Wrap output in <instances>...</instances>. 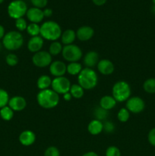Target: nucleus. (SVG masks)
I'll return each mask as SVG.
<instances>
[{"label":"nucleus","mask_w":155,"mask_h":156,"mask_svg":"<svg viewBox=\"0 0 155 156\" xmlns=\"http://www.w3.org/2000/svg\"><path fill=\"white\" fill-rule=\"evenodd\" d=\"M37 103L44 109H52L59 105V94L53 89L41 90L36 95Z\"/></svg>","instance_id":"nucleus-1"},{"label":"nucleus","mask_w":155,"mask_h":156,"mask_svg":"<svg viewBox=\"0 0 155 156\" xmlns=\"http://www.w3.org/2000/svg\"><path fill=\"white\" fill-rule=\"evenodd\" d=\"M62 35L61 27L53 21H47L40 26V36L43 39L50 41H56Z\"/></svg>","instance_id":"nucleus-2"},{"label":"nucleus","mask_w":155,"mask_h":156,"mask_svg":"<svg viewBox=\"0 0 155 156\" xmlns=\"http://www.w3.org/2000/svg\"><path fill=\"white\" fill-rule=\"evenodd\" d=\"M78 82L84 90H91L97 85L98 78L93 69L84 68L78 76Z\"/></svg>","instance_id":"nucleus-3"},{"label":"nucleus","mask_w":155,"mask_h":156,"mask_svg":"<svg viewBox=\"0 0 155 156\" xmlns=\"http://www.w3.org/2000/svg\"><path fill=\"white\" fill-rule=\"evenodd\" d=\"M2 43L6 50L14 51L19 50L22 47L24 44V37L19 31L12 30L5 34Z\"/></svg>","instance_id":"nucleus-4"},{"label":"nucleus","mask_w":155,"mask_h":156,"mask_svg":"<svg viewBox=\"0 0 155 156\" xmlns=\"http://www.w3.org/2000/svg\"><path fill=\"white\" fill-rule=\"evenodd\" d=\"M131 94L130 85L125 81H119L112 87V96L117 102L126 101L131 97Z\"/></svg>","instance_id":"nucleus-5"},{"label":"nucleus","mask_w":155,"mask_h":156,"mask_svg":"<svg viewBox=\"0 0 155 156\" xmlns=\"http://www.w3.org/2000/svg\"><path fill=\"white\" fill-rule=\"evenodd\" d=\"M27 12V7L26 3L21 0L12 1L8 6V14L14 19L23 18Z\"/></svg>","instance_id":"nucleus-6"},{"label":"nucleus","mask_w":155,"mask_h":156,"mask_svg":"<svg viewBox=\"0 0 155 156\" xmlns=\"http://www.w3.org/2000/svg\"><path fill=\"white\" fill-rule=\"evenodd\" d=\"M62 56L69 62H78L82 57V50L75 44H70L63 47L62 51Z\"/></svg>","instance_id":"nucleus-7"},{"label":"nucleus","mask_w":155,"mask_h":156,"mask_svg":"<svg viewBox=\"0 0 155 156\" xmlns=\"http://www.w3.org/2000/svg\"><path fill=\"white\" fill-rule=\"evenodd\" d=\"M71 85V82L67 78L61 76L53 79L51 87L53 91H56L58 94H64L69 92Z\"/></svg>","instance_id":"nucleus-8"},{"label":"nucleus","mask_w":155,"mask_h":156,"mask_svg":"<svg viewBox=\"0 0 155 156\" xmlns=\"http://www.w3.org/2000/svg\"><path fill=\"white\" fill-rule=\"evenodd\" d=\"M32 62L38 68H45L52 63V56L49 52L40 50L33 54Z\"/></svg>","instance_id":"nucleus-9"},{"label":"nucleus","mask_w":155,"mask_h":156,"mask_svg":"<svg viewBox=\"0 0 155 156\" xmlns=\"http://www.w3.org/2000/svg\"><path fill=\"white\" fill-rule=\"evenodd\" d=\"M145 108V103L141 98L138 96L130 97L126 101V109L133 114L142 112Z\"/></svg>","instance_id":"nucleus-10"},{"label":"nucleus","mask_w":155,"mask_h":156,"mask_svg":"<svg viewBox=\"0 0 155 156\" xmlns=\"http://www.w3.org/2000/svg\"><path fill=\"white\" fill-rule=\"evenodd\" d=\"M50 72L52 76H55V78L61 77L67 72V66L62 61H53L50 65Z\"/></svg>","instance_id":"nucleus-11"},{"label":"nucleus","mask_w":155,"mask_h":156,"mask_svg":"<svg viewBox=\"0 0 155 156\" xmlns=\"http://www.w3.org/2000/svg\"><path fill=\"white\" fill-rule=\"evenodd\" d=\"M26 15L30 22L35 23V24L41 22L44 18L43 11L35 7L29 9L26 13Z\"/></svg>","instance_id":"nucleus-12"},{"label":"nucleus","mask_w":155,"mask_h":156,"mask_svg":"<svg viewBox=\"0 0 155 156\" xmlns=\"http://www.w3.org/2000/svg\"><path fill=\"white\" fill-rule=\"evenodd\" d=\"M97 66L98 71L102 75H104V76L111 75L114 72V69H115L114 64L110 60L106 59H103L99 61Z\"/></svg>","instance_id":"nucleus-13"},{"label":"nucleus","mask_w":155,"mask_h":156,"mask_svg":"<svg viewBox=\"0 0 155 156\" xmlns=\"http://www.w3.org/2000/svg\"><path fill=\"white\" fill-rule=\"evenodd\" d=\"M8 105L14 111H21L26 108L27 102L24 98L21 96H14L9 99Z\"/></svg>","instance_id":"nucleus-14"},{"label":"nucleus","mask_w":155,"mask_h":156,"mask_svg":"<svg viewBox=\"0 0 155 156\" xmlns=\"http://www.w3.org/2000/svg\"><path fill=\"white\" fill-rule=\"evenodd\" d=\"M94 30L90 26H82L78 29L76 32V37L81 41H88L93 37Z\"/></svg>","instance_id":"nucleus-15"},{"label":"nucleus","mask_w":155,"mask_h":156,"mask_svg":"<svg viewBox=\"0 0 155 156\" xmlns=\"http://www.w3.org/2000/svg\"><path fill=\"white\" fill-rule=\"evenodd\" d=\"M43 39L41 36L31 37L27 43V49L31 53H37L43 48Z\"/></svg>","instance_id":"nucleus-16"},{"label":"nucleus","mask_w":155,"mask_h":156,"mask_svg":"<svg viewBox=\"0 0 155 156\" xmlns=\"http://www.w3.org/2000/svg\"><path fill=\"white\" fill-rule=\"evenodd\" d=\"M36 141V135L31 130H24L19 136V142L24 146H30Z\"/></svg>","instance_id":"nucleus-17"},{"label":"nucleus","mask_w":155,"mask_h":156,"mask_svg":"<svg viewBox=\"0 0 155 156\" xmlns=\"http://www.w3.org/2000/svg\"><path fill=\"white\" fill-rule=\"evenodd\" d=\"M84 64L87 68L92 69L93 67L97 65L99 60V55L95 51H89L84 56Z\"/></svg>","instance_id":"nucleus-18"},{"label":"nucleus","mask_w":155,"mask_h":156,"mask_svg":"<svg viewBox=\"0 0 155 156\" xmlns=\"http://www.w3.org/2000/svg\"><path fill=\"white\" fill-rule=\"evenodd\" d=\"M103 129V124L101 121L96 119L91 120L88 126V130L93 136L99 135Z\"/></svg>","instance_id":"nucleus-19"},{"label":"nucleus","mask_w":155,"mask_h":156,"mask_svg":"<svg viewBox=\"0 0 155 156\" xmlns=\"http://www.w3.org/2000/svg\"><path fill=\"white\" fill-rule=\"evenodd\" d=\"M116 103L117 101L114 99L112 96L105 95L100 98V107H101L103 109L106 110V111H109V110L115 108Z\"/></svg>","instance_id":"nucleus-20"},{"label":"nucleus","mask_w":155,"mask_h":156,"mask_svg":"<svg viewBox=\"0 0 155 156\" xmlns=\"http://www.w3.org/2000/svg\"><path fill=\"white\" fill-rule=\"evenodd\" d=\"M76 38V33L71 29H67L61 35V41L65 46L73 44Z\"/></svg>","instance_id":"nucleus-21"},{"label":"nucleus","mask_w":155,"mask_h":156,"mask_svg":"<svg viewBox=\"0 0 155 156\" xmlns=\"http://www.w3.org/2000/svg\"><path fill=\"white\" fill-rule=\"evenodd\" d=\"M52 79L51 78L46 75H43V76H40L36 82V85H37V88L40 90H45L48 89L52 85Z\"/></svg>","instance_id":"nucleus-22"},{"label":"nucleus","mask_w":155,"mask_h":156,"mask_svg":"<svg viewBox=\"0 0 155 156\" xmlns=\"http://www.w3.org/2000/svg\"><path fill=\"white\" fill-rule=\"evenodd\" d=\"M69 92L71 93L72 98L76 99L81 98L84 94V89L78 84H73L71 85Z\"/></svg>","instance_id":"nucleus-23"},{"label":"nucleus","mask_w":155,"mask_h":156,"mask_svg":"<svg viewBox=\"0 0 155 156\" xmlns=\"http://www.w3.org/2000/svg\"><path fill=\"white\" fill-rule=\"evenodd\" d=\"M82 69H83L81 64L79 63L78 62H70L67 66V73L71 76H78Z\"/></svg>","instance_id":"nucleus-24"},{"label":"nucleus","mask_w":155,"mask_h":156,"mask_svg":"<svg viewBox=\"0 0 155 156\" xmlns=\"http://www.w3.org/2000/svg\"><path fill=\"white\" fill-rule=\"evenodd\" d=\"M0 117L5 121H9L14 117V111L9 106H5L0 109Z\"/></svg>","instance_id":"nucleus-25"},{"label":"nucleus","mask_w":155,"mask_h":156,"mask_svg":"<svg viewBox=\"0 0 155 156\" xmlns=\"http://www.w3.org/2000/svg\"><path fill=\"white\" fill-rule=\"evenodd\" d=\"M143 88L145 92L149 94H155V78H150L144 81Z\"/></svg>","instance_id":"nucleus-26"},{"label":"nucleus","mask_w":155,"mask_h":156,"mask_svg":"<svg viewBox=\"0 0 155 156\" xmlns=\"http://www.w3.org/2000/svg\"><path fill=\"white\" fill-rule=\"evenodd\" d=\"M62 46L61 43L59 41H53L50 46V49H49V53L51 54V56H57L59 53H62Z\"/></svg>","instance_id":"nucleus-27"},{"label":"nucleus","mask_w":155,"mask_h":156,"mask_svg":"<svg viewBox=\"0 0 155 156\" xmlns=\"http://www.w3.org/2000/svg\"><path fill=\"white\" fill-rule=\"evenodd\" d=\"M108 111L103 109L101 107H98V108H95L94 111V116L95 117L96 120H100L102 122V120H105L108 117Z\"/></svg>","instance_id":"nucleus-28"},{"label":"nucleus","mask_w":155,"mask_h":156,"mask_svg":"<svg viewBox=\"0 0 155 156\" xmlns=\"http://www.w3.org/2000/svg\"><path fill=\"white\" fill-rule=\"evenodd\" d=\"M27 32L29 35L31 37L39 36L40 34V26L38 24L35 23H30L29 25H27Z\"/></svg>","instance_id":"nucleus-29"},{"label":"nucleus","mask_w":155,"mask_h":156,"mask_svg":"<svg viewBox=\"0 0 155 156\" xmlns=\"http://www.w3.org/2000/svg\"><path fill=\"white\" fill-rule=\"evenodd\" d=\"M9 93L5 89L0 88V109L7 106L9 101Z\"/></svg>","instance_id":"nucleus-30"},{"label":"nucleus","mask_w":155,"mask_h":156,"mask_svg":"<svg viewBox=\"0 0 155 156\" xmlns=\"http://www.w3.org/2000/svg\"><path fill=\"white\" fill-rule=\"evenodd\" d=\"M129 117H130V113L126 108H122L119 111L118 114H117V118L122 123H126L129 120Z\"/></svg>","instance_id":"nucleus-31"},{"label":"nucleus","mask_w":155,"mask_h":156,"mask_svg":"<svg viewBox=\"0 0 155 156\" xmlns=\"http://www.w3.org/2000/svg\"><path fill=\"white\" fill-rule=\"evenodd\" d=\"M5 62L9 66H15L18 62V57L14 53H9L6 56Z\"/></svg>","instance_id":"nucleus-32"},{"label":"nucleus","mask_w":155,"mask_h":156,"mask_svg":"<svg viewBox=\"0 0 155 156\" xmlns=\"http://www.w3.org/2000/svg\"><path fill=\"white\" fill-rule=\"evenodd\" d=\"M106 156H121V152L116 146H109L106 150Z\"/></svg>","instance_id":"nucleus-33"},{"label":"nucleus","mask_w":155,"mask_h":156,"mask_svg":"<svg viewBox=\"0 0 155 156\" xmlns=\"http://www.w3.org/2000/svg\"><path fill=\"white\" fill-rule=\"evenodd\" d=\"M15 27H16L17 29H18V30H20V31H23V30H27V21H26L23 18L16 19L15 20Z\"/></svg>","instance_id":"nucleus-34"},{"label":"nucleus","mask_w":155,"mask_h":156,"mask_svg":"<svg viewBox=\"0 0 155 156\" xmlns=\"http://www.w3.org/2000/svg\"><path fill=\"white\" fill-rule=\"evenodd\" d=\"M44 156H60L59 150L55 146H50L46 149Z\"/></svg>","instance_id":"nucleus-35"},{"label":"nucleus","mask_w":155,"mask_h":156,"mask_svg":"<svg viewBox=\"0 0 155 156\" xmlns=\"http://www.w3.org/2000/svg\"><path fill=\"white\" fill-rule=\"evenodd\" d=\"M103 124V129L106 133H112L115 130V125L110 121H106Z\"/></svg>","instance_id":"nucleus-36"},{"label":"nucleus","mask_w":155,"mask_h":156,"mask_svg":"<svg viewBox=\"0 0 155 156\" xmlns=\"http://www.w3.org/2000/svg\"><path fill=\"white\" fill-rule=\"evenodd\" d=\"M31 3L35 8L41 9L46 6L48 0H31Z\"/></svg>","instance_id":"nucleus-37"},{"label":"nucleus","mask_w":155,"mask_h":156,"mask_svg":"<svg viewBox=\"0 0 155 156\" xmlns=\"http://www.w3.org/2000/svg\"><path fill=\"white\" fill-rule=\"evenodd\" d=\"M147 140L151 146L155 147V128L150 129L147 135Z\"/></svg>","instance_id":"nucleus-38"},{"label":"nucleus","mask_w":155,"mask_h":156,"mask_svg":"<svg viewBox=\"0 0 155 156\" xmlns=\"http://www.w3.org/2000/svg\"><path fill=\"white\" fill-rule=\"evenodd\" d=\"M43 15L44 17H51L52 15H53V10L51 9H46L45 10L43 11Z\"/></svg>","instance_id":"nucleus-39"},{"label":"nucleus","mask_w":155,"mask_h":156,"mask_svg":"<svg viewBox=\"0 0 155 156\" xmlns=\"http://www.w3.org/2000/svg\"><path fill=\"white\" fill-rule=\"evenodd\" d=\"M107 0H92V2H94V4H95L97 6H101L103 5H104L106 2Z\"/></svg>","instance_id":"nucleus-40"},{"label":"nucleus","mask_w":155,"mask_h":156,"mask_svg":"<svg viewBox=\"0 0 155 156\" xmlns=\"http://www.w3.org/2000/svg\"><path fill=\"white\" fill-rule=\"evenodd\" d=\"M71 98H72V96H71V93L70 92H67V93H65V94H63V99L65 101H68L71 100Z\"/></svg>","instance_id":"nucleus-41"},{"label":"nucleus","mask_w":155,"mask_h":156,"mask_svg":"<svg viewBox=\"0 0 155 156\" xmlns=\"http://www.w3.org/2000/svg\"><path fill=\"white\" fill-rule=\"evenodd\" d=\"M5 28L2 25L0 24V39H2L5 36Z\"/></svg>","instance_id":"nucleus-42"},{"label":"nucleus","mask_w":155,"mask_h":156,"mask_svg":"<svg viewBox=\"0 0 155 156\" xmlns=\"http://www.w3.org/2000/svg\"><path fill=\"white\" fill-rule=\"evenodd\" d=\"M81 156H99V155L94 152H86V153L84 154V155H82Z\"/></svg>","instance_id":"nucleus-43"},{"label":"nucleus","mask_w":155,"mask_h":156,"mask_svg":"<svg viewBox=\"0 0 155 156\" xmlns=\"http://www.w3.org/2000/svg\"><path fill=\"white\" fill-rule=\"evenodd\" d=\"M152 12H153V13L155 14V5H153V8H152Z\"/></svg>","instance_id":"nucleus-44"},{"label":"nucleus","mask_w":155,"mask_h":156,"mask_svg":"<svg viewBox=\"0 0 155 156\" xmlns=\"http://www.w3.org/2000/svg\"><path fill=\"white\" fill-rule=\"evenodd\" d=\"M2 43H1L0 42V51H1V50H2Z\"/></svg>","instance_id":"nucleus-45"},{"label":"nucleus","mask_w":155,"mask_h":156,"mask_svg":"<svg viewBox=\"0 0 155 156\" xmlns=\"http://www.w3.org/2000/svg\"><path fill=\"white\" fill-rule=\"evenodd\" d=\"M3 2H4V0H0V4H2V3Z\"/></svg>","instance_id":"nucleus-46"},{"label":"nucleus","mask_w":155,"mask_h":156,"mask_svg":"<svg viewBox=\"0 0 155 156\" xmlns=\"http://www.w3.org/2000/svg\"><path fill=\"white\" fill-rule=\"evenodd\" d=\"M152 2H153V5H155V0H152Z\"/></svg>","instance_id":"nucleus-47"},{"label":"nucleus","mask_w":155,"mask_h":156,"mask_svg":"<svg viewBox=\"0 0 155 156\" xmlns=\"http://www.w3.org/2000/svg\"><path fill=\"white\" fill-rule=\"evenodd\" d=\"M21 1H24V0H21Z\"/></svg>","instance_id":"nucleus-48"}]
</instances>
